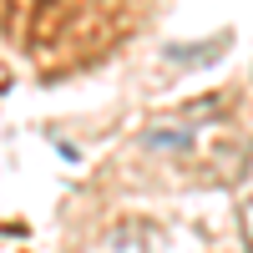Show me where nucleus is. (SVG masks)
I'll list each match as a JSON object with an SVG mask.
<instances>
[{
    "instance_id": "nucleus-1",
    "label": "nucleus",
    "mask_w": 253,
    "mask_h": 253,
    "mask_svg": "<svg viewBox=\"0 0 253 253\" xmlns=\"http://www.w3.org/2000/svg\"><path fill=\"white\" fill-rule=\"evenodd\" d=\"M147 147H167V152H187V147H193V132H187V126H157V132H147Z\"/></svg>"
}]
</instances>
